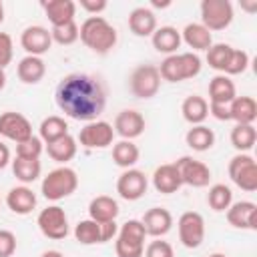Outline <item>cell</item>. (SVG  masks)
I'll list each match as a JSON object with an SVG mask.
<instances>
[{
  "label": "cell",
  "instance_id": "46",
  "mask_svg": "<svg viewBox=\"0 0 257 257\" xmlns=\"http://www.w3.org/2000/svg\"><path fill=\"white\" fill-rule=\"evenodd\" d=\"M116 235H118L116 221H108V223H102L100 225V243H106L110 239H116Z\"/></svg>",
  "mask_w": 257,
  "mask_h": 257
},
{
  "label": "cell",
  "instance_id": "18",
  "mask_svg": "<svg viewBox=\"0 0 257 257\" xmlns=\"http://www.w3.org/2000/svg\"><path fill=\"white\" fill-rule=\"evenodd\" d=\"M141 223L145 225L147 235L159 239V237L167 235V233L173 229V215H171L165 207H151V209L143 215Z\"/></svg>",
  "mask_w": 257,
  "mask_h": 257
},
{
  "label": "cell",
  "instance_id": "9",
  "mask_svg": "<svg viewBox=\"0 0 257 257\" xmlns=\"http://www.w3.org/2000/svg\"><path fill=\"white\" fill-rule=\"evenodd\" d=\"M161 88V74L155 64H139L131 74V92L137 98H153Z\"/></svg>",
  "mask_w": 257,
  "mask_h": 257
},
{
  "label": "cell",
  "instance_id": "14",
  "mask_svg": "<svg viewBox=\"0 0 257 257\" xmlns=\"http://www.w3.org/2000/svg\"><path fill=\"white\" fill-rule=\"evenodd\" d=\"M0 135L18 145V143L32 137V124L24 114L14 112V110H6L0 114Z\"/></svg>",
  "mask_w": 257,
  "mask_h": 257
},
{
  "label": "cell",
  "instance_id": "38",
  "mask_svg": "<svg viewBox=\"0 0 257 257\" xmlns=\"http://www.w3.org/2000/svg\"><path fill=\"white\" fill-rule=\"evenodd\" d=\"M74 239L80 245H94L100 243V225L92 219H84L78 221L74 227Z\"/></svg>",
  "mask_w": 257,
  "mask_h": 257
},
{
  "label": "cell",
  "instance_id": "13",
  "mask_svg": "<svg viewBox=\"0 0 257 257\" xmlns=\"http://www.w3.org/2000/svg\"><path fill=\"white\" fill-rule=\"evenodd\" d=\"M149 189L147 175L139 169H124L116 179V193L124 201H139Z\"/></svg>",
  "mask_w": 257,
  "mask_h": 257
},
{
  "label": "cell",
  "instance_id": "34",
  "mask_svg": "<svg viewBox=\"0 0 257 257\" xmlns=\"http://www.w3.org/2000/svg\"><path fill=\"white\" fill-rule=\"evenodd\" d=\"M257 143V131L253 124H235L231 131V145L239 153H249Z\"/></svg>",
  "mask_w": 257,
  "mask_h": 257
},
{
  "label": "cell",
  "instance_id": "42",
  "mask_svg": "<svg viewBox=\"0 0 257 257\" xmlns=\"http://www.w3.org/2000/svg\"><path fill=\"white\" fill-rule=\"evenodd\" d=\"M143 257H175V251H173V245L169 241L155 239L145 247Z\"/></svg>",
  "mask_w": 257,
  "mask_h": 257
},
{
  "label": "cell",
  "instance_id": "33",
  "mask_svg": "<svg viewBox=\"0 0 257 257\" xmlns=\"http://www.w3.org/2000/svg\"><path fill=\"white\" fill-rule=\"evenodd\" d=\"M40 171H42V165H40L38 159H20V157H16L12 161V173L24 185L34 183L40 177Z\"/></svg>",
  "mask_w": 257,
  "mask_h": 257
},
{
  "label": "cell",
  "instance_id": "2",
  "mask_svg": "<svg viewBox=\"0 0 257 257\" xmlns=\"http://www.w3.org/2000/svg\"><path fill=\"white\" fill-rule=\"evenodd\" d=\"M80 42L96 54H108L116 46V28L102 16H88L78 26Z\"/></svg>",
  "mask_w": 257,
  "mask_h": 257
},
{
  "label": "cell",
  "instance_id": "6",
  "mask_svg": "<svg viewBox=\"0 0 257 257\" xmlns=\"http://www.w3.org/2000/svg\"><path fill=\"white\" fill-rule=\"evenodd\" d=\"M229 177L231 181L247 193L257 191V163L247 153H237L229 161Z\"/></svg>",
  "mask_w": 257,
  "mask_h": 257
},
{
  "label": "cell",
  "instance_id": "8",
  "mask_svg": "<svg viewBox=\"0 0 257 257\" xmlns=\"http://www.w3.org/2000/svg\"><path fill=\"white\" fill-rule=\"evenodd\" d=\"M36 225H38L40 233L52 241H60L68 235V217H66L64 209L58 205H48L46 209H42L38 213Z\"/></svg>",
  "mask_w": 257,
  "mask_h": 257
},
{
  "label": "cell",
  "instance_id": "12",
  "mask_svg": "<svg viewBox=\"0 0 257 257\" xmlns=\"http://www.w3.org/2000/svg\"><path fill=\"white\" fill-rule=\"evenodd\" d=\"M175 167L179 171V177H181L183 185L201 189V187H207L209 181H211V169L203 161H197L193 157H181L175 163Z\"/></svg>",
  "mask_w": 257,
  "mask_h": 257
},
{
  "label": "cell",
  "instance_id": "30",
  "mask_svg": "<svg viewBox=\"0 0 257 257\" xmlns=\"http://www.w3.org/2000/svg\"><path fill=\"white\" fill-rule=\"evenodd\" d=\"M76 149H78L76 139L70 137V135H64V137H60V139H56V141H52V143H46V153H48V157H50L52 161L60 163V165H66L68 161H72L74 155H76Z\"/></svg>",
  "mask_w": 257,
  "mask_h": 257
},
{
  "label": "cell",
  "instance_id": "20",
  "mask_svg": "<svg viewBox=\"0 0 257 257\" xmlns=\"http://www.w3.org/2000/svg\"><path fill=\"white\" fill-rule=\"evenodd\" d=\"M181 177H179V171L175 167V163H165V165H159L153 173V187L163 193V195H171V193H177L181 189Z\"/></svg>",
  "mask_w": 257,
  "mask_h": 257
},
{
  "label": "cell",
  "instance_id": "22",
  "mask_svg": "<svg viewBox=\"0 0 257 257\" xmlns=\"http://www.w3.org/2000/svg\"><path fill=\"white\" fill-rule=\"evenodd\" d=\"M128 30L135 36H153V32L157 30V16L151 8L147 6H139L128 14Z\"/></svg>",
  "mask_w": 257,
  "mask_h": 257
},
{
  "label": "cell",
  "instance_id": "37",
  "mask_svg": "<svg viewBox=\"0 0 257 257\" xmlns=\"http://www.w3.org/2000/svg\"><path fill=\"white\" fill-rule=\"evenodd\" d=\"M231 52H233V46L225 44V42H217V44H211V48L207 50V62L213 70L217 72H225L227 64H229V58H231Z\"/></svg>",
  "mask_w": 257,
  "mask_h": 257
},
{
  "label": "cell",
  "instance_id": "1",
  "mask_svg": "<svg viewBox=\"0 0 257 257\" xmlns=\"http://www.w3.org/2000/svg\"><path fill=\"white\" fill-rule=\"evenodd\" d=\"M54 96L58 108L66 116L82 122L96 120L106 104L104 82L98 76L86 72H72L64 76L58 82Z\"/></svg>",
  "mask_w": 257,
  "mask_h": 257
},
{
  "label": "cell",
  "instance_id": "52",
  "mask_svg": "<svg viewBox=\"0 0 257 257\" xmlns=\"http://www.w3.org/2000/svg\"><path fill=\"white\" fill-rule=\"evenodd\" d=\"M4 22V4H2V0H0V24Z\"/></svg>",
  "mask_w": 257,
  "mask_h": 257
},
{
  "label": "cell",
  "instance_id": "53",
  "mask_svg": "<svg viewBox=\"0 0 257 257\" xmlns=\"http://www.w3.org/2000/svg\"><path fill=\"white\" fill-rule=\"evenodd\" d=\"M209 257H227V255H223V253H213V255H209Z\"/></svg>",
  "mask_w": 257,
  "mask_h": 257
},
{
  "label": "cell",
  "instance_id": "23",
  "mask_svg": "<svg viewBox=\"0 0 257 257\" xmlns=\"http://www.w3.org/2000/svg\"><path fill=\"white\" fill-rule=\"evenodd\" d=\"M118 211H120L118 203L108 195H98L88 203V215H90L88 219L96 221L98 225L108 223V221H116Z\"/></svg>",
  "mask_w": 257,
  "mask_h": 257
},
{
  "label": "cell",
  "instance_id": "41",
  "mask_svg": "<svg viewBox=\"0 0 257 257\" xmlns=\"http://www.w3.org/2000/svg\"><path fill=\"white\" fill-rule=\"evenodd\" d=\"M42 141H40V137H30V139H26V141H22V143H18L16 145V157H20V159H38L40 157V153H42Z\"/></svg>",
  "mask_w": 257,
  "mask_h": 257
},
{
  "label": "cell",
  "instance_id": "39",
  "mask_svg": "<svg viewBox=\"0 0 257 257\" xmlns=\"http://www.w3.org/2000/svg\"><path fill=\"white\" fill-rule=\"evenodd\" d=\"M50 36H52V42H56V44H62V46L74 44L78 40V24L68 22L64 26H54V28H50Z\"/></svg>",
  "mask_w": 257,
  "mask_h": 257
},
{
  "label": "cell",
  "instance_id": "35",
  "mask_svg": "<svg viewBox=\"0 0 257 257\" xmlns=\"http://www.w3.org/2000/svg\"><path fill=\"white\" fill-rule=\"evenodd\" d=\"M38 131H40V141L42 143H52V141L68 135V124H66V120L62 116L52 114V116H46L40 122Z\"/></svg>",
  "mask_w": 257,
  "mask_h": 257
},
{
  "label": "cell",
  "instance_id": "17",
  "mask_svg": "<svg viewBox=\"0 0 257 257\" xmlns=\"http://www.w3.org/2000/svg\"><path fill=\"white\" fill-rule=\"evenodd\" d=\"M227 221L235 229H257V205L253 201H237L227 209Z\"/></svg>",
  "mask_w": 257,
  "mask_h": 257
},
{
  "label": "cell",
  "instance_id": "26",
  "mask_svg": "<svg viewBox=\"0 0 257 257\" xmlns=\"http://www.w3.org/2000/svg\"><path fill=\"white\" fill-rule=\"evenodd\" d=\"M229 116L237 124H253L257 118V102L253 96H235L229 102Z\"/></svg>",
  "mask_w": 257,
  "mask_h": 257
},
{
  "label": "cell",
  "instance_id": "27",
  "mask_svg": "<svg viewBox=\"0 0 257 257\" xmlns=\"http://www.w3.org/2000/svg\"><path fill=\"white\" fill-rule=\"evenodd\" d=\"M16 74H18L20 82H24V84H38L46 74V64L40 56H28L26 54L18 62Z\"/></svg>",
  "mask_w": 257,
  "mask_h": 257
},
{
  "label": "cell",
  "instance_id": "48",
  "mask_svg": "<svg viewBox=\"0 0 257 257\" xmlns=\"http://www.w3.org/2000/svg\"><path fill=\"white\" fill-rule=\"evenodd\" d=\"M8 163H10V149L0 141V171L6 169Z\"/></svg>",
  "mask_w": 257,
  "mask_h": 257
},
{
  "label": "cell",
  "instance_id": "11",
  "mask_svg": "<svg viewBox=\"0 0 257 257\" xmlns=\"http://www.w3.org/2000/svg\"><path fill=\"white\" fill-rule=\"evenodd\" d=\"M114 141V128L106 120H90L78 133V143L84 149H106Z\"/></svg>",
  "mask_w": 257,
  "mask_h": 257
},
{
  "label": "cell",
  "instance_id": "28",
  "mask_svg": "<svg viewBox=\"0 0 257 257\" xmlns=\"http://www.w3.org/2000/svg\"><path fill=\"white\" fill-rule=\"evenodd\" d=\"M181 42H185L193 50H209L213 44V36L201 22H191L183 28Z\"/></svg>",
  "mask_w": 257,
  "mask_h": 257
},
{
  "label": "cell",
  "instance_id": "19",
  "mask_svg": "<svg viewBox=\"0 0 257 257\" xmlns=\"http://www.w3.org/2000/svg\"><path fill=\"white\" fill-rule=\"evenodd\" d=\"M44 14L54 26H64L68 22H74L76 16V2L72 0H44L42 2Z\"/></svg>",
  "mask_w": 257,
  "mask_h": 257
},
{
  "label": "cell",
  "instance_id": "44",
  "mask_svg": "<svg viewBox=\"0 0 257 257\" xmlns=\"http://www.w3.org/2000/svg\"><path fill=\"white\" fill-rule=\"evenodd\" d=\"M16 251V235L8 229H0V257H12Z\"/></svg>",
  "mask_w": 257,
  "mask_h": 257
},
{
  "label": "cell",
  "instance_id": "5",
  "mask_svg": "<svg viewBox=\"0 0 257 257\" xmlns=\"http://www.w3.org/2000/svg\"><path fill=\"white\" fill-rule=\"evenodd\" d=\"M147 231L139 219H128L118 227V235L114 241L116 257H143L145 253Z\"/></svg>",
  "mask_w": 257,
  "mask_h": 257
},
{
  "label": "cell",
  "instance_id": "43",
  "mask_svg": "<svg viewBox=\"0 0 257 257\" xmlns=\"http://www.w3.org/2000/svg\"><path fill=\"white\" fill-rule=\"evenodd\" d=\"M12 56H14L12 36L8 32H0V68H6L12 62Z\"/></svg>",
  "mask_w": 257,
  "mask_h": 257
},
{
  "label": "cell",
  "instance_id": "3",
  "mask_svg": "<svg viewBox=\"0 0 257 257\" xmlns=\"http://www.w3.org/2000/svg\"><path fill=\"white\" fill-rule=\"evenodd\" d=\"M201 66L203 64L197 52H181L167 56L159 66V74L167 82H183L195 78L201 72Z\"/></svg>",
  "mask_w": 257,
  "mask_h": 257
},
{
  "label": "cell",
  "instance_id": "36",
  "mask_svg": "<svg viewBox=\"0 0 257 257\" xmlns=\"http://www.w3.org/2000/svg\"><path fill=\"white\" fill-rule=\"evenodd\" d=\"M207 203H209V207H211L213 211H217V213L227 211L229 205L233 203V193H231V189H229L227 185L217 183V185H213V187L209 189V193H207Z\"/></svg>",
  "mask_w": 257,
  "mask_h": 257
},
{
  "label": "cell",
  "instance_id": "4",
  "mask_svg": "<svg viewBox=\"0 0 257 257\" xmlns=\"http://www.w3.org/2000/svg\"><path fill=\"white\" fill-rule=\"evenodd\" d=\"M78 187V175L74 169L62 165V167H56L52 169L44 179H42V185H40V191L44 195V199L48 201H60V199H66L70 197Z\"/></svg>",
  "mask_w": 257,
  "mask_h": 257
},
{
  "label": "cell",
  "instance_id": "40",
  "mask_svg": "<svg viewBox=\"0 0 257 257\" xmlns=\"http://www.w3.org/2000/svg\"><path fill=\"white\" fill-rule=\"evenodd\" d=\"M249 68V54L245 50H239V48H233L231 52V58H229V64L225 68V76H231V74H243L245 70Z\"/></svg>",
  "mask_w": 257,
  "mask_h": 257
},
{
  "label": "cell",
  "instance_id": "51",
  "mask_svg": "<svg viewBox=\"0 0 257 257\" xmlns=\"http://www.w3.org/2000/svg\"><path fill=\"white\" fill-rule=\"evenodd\" d=\"M155 8H165V6H171V2L167 0V2H151Z\"/></svg>",
  "mask_w": 257,
  "mask_h": 257
},
{
  "label": "cell",
  "instance_id": "45",
  "mask_svg": "<svg viewBox=\"0 0 257 257\" xmlns=\"http://www.w3.org/2000/svg\"><path fill=\"white\" fill-rule=\"evenodd\" d=\"M78 6L82 10H86L88 14H92V16H98L102 10H106L108 4H106V0H80Z\"/></svg>",
  "mask_w": 257,
  "mask_h": 257
},
{
  "label": "cell",
  "instance_id": "16",
  "mask_svg": "<svg viewBox=\"0 0 257 257\" xmlns=\"http://www.w3.org/2000/svg\"><path fill=\"white\" fill-rule=\"evenodd\" d=\"M145 124H147L145 116L139 110L126 108L116 114L112 128H114V135H118L122 141H133L145 133Z\"/></svg>",
  "mask_w": 257,
  "mask_h": 257
},
{
  "label": "cell",
  "instance_id": "47",
  "mask_svg": "<svg viewBox=\"0 0 257 257\" xmlns=\"http://www.w3.org/2000/svg\"><path fill=\"white\" fill-rule=\"evenodd\" d=\"M209 114H213L217 120H231V116H229V104H211L209 102Z\"/></svg>",
  "mask_w": 257,
  "mask_h": 257
},
{
  "label": "cell",
  "instance_id": "24",
  "mask_svg": "<svg viewBox=\"0 0 257 257\" xmlns=\"http://www.w3.org/2000/svg\"><path fill=\"white\" fill-rule=\"evenodd\" d=\"M151 42L157 52L171 56L177 54V48L181 46V32L175 26H157V30L151 36Z\"/></svg>",
  "mask_w": 257,
  "mask_h": 257
},
{
  "label": "cell",
  "instance_id": "49",
  "mask_svg": "<svg viewBox=\"0 0 257 257\" xmlns=\"http://www.w3.org/2000/svg\"><path fill=\"white\" fill-rule=\"evenodd\" d=\"M40 257H64L60 251H56V249H48V251H44Z\"/></svg>",
  "mask_w": 257,
  "mask_h": 257
},
{
  "label": "cell",
  "instance_id": "29",
  "mask_svg": "<svg viewBox=\"0 0 257 257\" xmlns=\"http://www.w3.org/2000/svg\"><path fill=\"white\" fill-rule=\"evenodd\" d=\"M181 112H183V118L195 126V124H203V120L209 116V102L199 96V94H191L183 100L181 104Z\"/></svg>",
  "mask_w": 257,
  "mask_h": 257
},
{
  "label": "cell",
  "instance_id": "15",
  "mask_svg": "<svg viewBox=\"0 0 257 257\" xmlns=\"http://www.w3.org/2000/svg\"><path fill=\"white\" fill-rule=\"evenodd\" d=\"M20 46L26 50L28 56H42L50 50L52 46V36L50 30L44 26H26L20 34Z\"/></svg>",
  "mask_w": 257,
  "mask_h": 257
},
{
  "label": "cell",
  "instance_id": "32",
  "mask_svg": "<svg viewBox=\"0 0 257 257\" xmlns=\"http://www.w3.org/2000/svg\"><path fill=\"white\" fill-rule=\"evenodd\" d=\"M185 143H187L193 151L205 153V151H209V149L215 145V133H213L209 126H205V124H195V126H191V128L187 131Z\"/></svg>",
  "mask_w": 257,
  "mask_h": 257
},
{
  "label": "cell",
  "instance_id": "25",
  "mask_svg": "<svg viewBox=\"0 0 257 257\" xmlns=\"http://www.w3.org/2000/svg\"><path fill=\"white\" fill-rule=\"evenodd\" d=\"M235 96H237V88L229 76L217 74L211 78V82H209V102L211 104H229Z\"/></svg>",
  "mask_w": 257,
  "mask_h": 257
},
{
  "label": "cell",
  "instance_id": "7",
  "mask_svg": "<svg viewBox=\"0 0 257 257\" xmlns=\"http://www.w3.org/2000/svg\"><path fill=\"white\" fill-rule=\"evenodd\" d=\"M233 22V4L229 0H203L201 2V24L213 30H225Z\"/></svg>",
  "mask_w": 257,
  "mask_h": 257
},
{
  "label": "cell",
  "instance_id": "50",
  "mask_svg": "<svg viewBox=\"0 0 257 257\" xmlns=\"http://www.w3.org/2000/svg\"><path fill=\"white\" fill-rule=\"evenodd\" d=\"M6 86V72H4V68H0V90Z\"/></svg>",
  "mask_w": 257,
  "mask_h": 257
},
{
  "label": "cell",
  "instance_id": "10",
  "mask_svg": "<svg viewBox=\"0 0 257 257\" xmlns=\"http://www.w3.org/2000/svg\"><path fill=\"white\" fill-rule=\"evenodd\" d=\"M179 239L187 249H197L205 241V219L197 211H185L179 221Z\"/></svg>",
  "mask_w": 257,
  "mask_h": 257
},
{
  "label": "cell",
  "instance_id": "21",
  "mask_svg": "<svg viewBox=\"0 0 257 257\" xmlns=\"http://www.w3.org/2000/svg\"><path fill=\"white\" fill-rule=\"evenodd\" d=\"M6 205L16 215H28L36 207V193L26 185L12 187L6 195Z\"/></svg>",
  "mask_w": 257,
  "mask_h": 257
},
{
  "label": "cell",
  "instance_id": "31",
  "mask_svg": "<svg viewBox=\"0 0 257 257\" xmlns=\"http://www.w3.org/2000/svg\"><path fill=\"white\" fill-rule=\"evenodd\" d=\"M139 157H141V151L133 141H122L120 139L118 143H112V161H114L116 167L133 169L139 163Z\"/></svg>",
  "mask_w": 257,
  "mask_h": 257
}]
</instances>
